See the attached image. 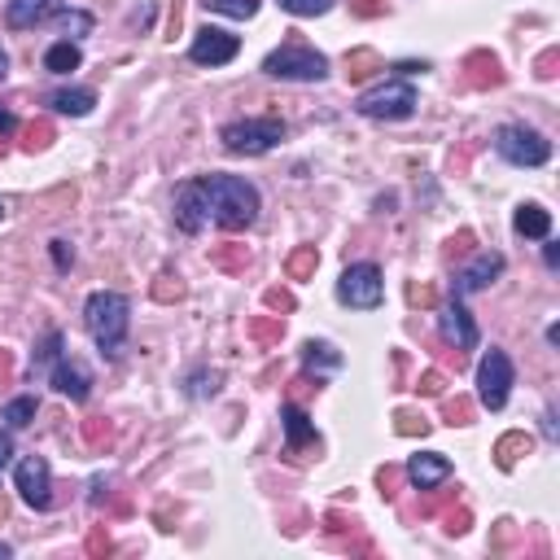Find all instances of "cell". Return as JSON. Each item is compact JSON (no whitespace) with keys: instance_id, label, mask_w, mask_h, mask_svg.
I'll return each instance as SVG.
<instances>
[{"instance_id":"cell-1","label":"cell","mask_w":560,"mask_h":560,"mask_svg":"<svg viewBox=\"0 0 560 560\" xmlns=\"http://www.w3.org/2000/svg\"><path fill=\"white\" fill-rule=\"evenodd\" d=\"M83 324H88V337L96 341V350L105 359H118L122 354V341H127V328H131V298L118 293V289H96L88 293L83 302Z\"/></svg>"},{"instance_id":"cell-2","label":"cell","mask_w":560,"mask_h":560,"mask_svg":"<svg viewBox=\"0 0 560 560\" xmlns=\"http://www.w3.org/2000/svg\"><path fill=\"white\" fill-rule=\"evenodd\" d=\"M201 184H206V201H210V223H219L228 232H241L258 219L262 197L249 179H241V175H201Z\"/></svg>"},{"instance_id":"cell-3","label":"cell","mask_w":560,"mask_h":560,"mask_svg":"<svg viewBox=\"0 0 560 560\" xmlns=\"http://www.w3.org/2000/svg\"><path fill=\"white\" fill-rule=\"evenodd\" d=\"M262 74L289 79V83H319V79H328V57L306 44H280L262 57Z\"/></svg>"},{"instance_id":"cell-4","label":"cell","mask_w":560,"mask_h":560,"mask_svg":"<svg viewBox=\"0 0 560 560\" xmlns=\"http://www.w3.org/2000/svg\"><path fill=\"white\" fill-rule=\"evenodd\" d=\"M354 109L372 122H398V118H411L416 114V88L407 79H385L368 92H359Z\"/></svg>"},{"instance_id":"cell-5","label":"cell","mask_w":560,"mask_h":560,"mask_svg":"<svg viewBox=\"0 0 560 560\" xmlns=\"http://www.w3.org/2000/svg\"><path fill=\"white\" fill-rule=\"evenodd\" d=\"M280 140H284V122L280 118H236V122L219 127V144L228 153H245V158H258V153L276 149Z\"/></svg>"},{"instance_id":"cell-6","label":"cell","mask_w":560,"mask_h":560,"mask_svg":"<svg viewBox=\"0 0 560 560\" xmlns=\"http://www.w3.org/2000/svg\"><path fill=\"white\" fill-rule=\"evenodd\" d=\"M494 153L508 166H542L551 158V140L525 122H503L494 127Z\"/></svg>"},{"instance_id":"cell-7","label":"cell","mask_w":560,"mask_h":560,"mask_svg":"<svg viewBox=\"0 0 560 560\" xmlns=\"http://www.w3.org/2000/svg\"><path fill=\"white\" fill-rule=\"evenodd\" d=\"M337 302L350 311H376L385 302V280L376 262H350L337 280Z\"/></svg>"},{"instance_id":"cell-8","label":"cell","mask_w":560,"mask_h":560,"mask_svg":"<svg viewBox=\"0 0 560 560\" xmlns=\"http://www.w3.org/2000/svg\"><path fill=\"white\" fill-rule=\"evenodd\" d=\"M512 381H516V372H512L508 350L490 346L481 354V363H477V402L486 411H503L508 407V394H512Z\"/></svg>"},{"instance_id":"cell-9","label":"cell","mask_w":560,"mask_h":560,"mask_svg":"<svg viewBox=\"0 0 560 560\" xmlns=\"http://www.w3.org/2000/svg\"><path fill=\"white\" fill-rule=\"evenodd\" d=\"M13 486H18V494H22L26 508L44 512V508L52 503V472H48V459H44V455H26V459H18V468H13Z\"/></svg>"},{"instance_id":"cell-10","label":"cell","mask_w":560,"mask_h":560,"mask_svg":"<svg viewBox=\"0 0 560 560\" xmlns=\"http://www.w3.org/2000/svg\"><path fill=\"white\" fill-rule=\"evenodd\" d=\"M241 52V39L232 31H219V26H201L188 44V61L192 66H228L232 57Z\"/></svg>"},{"instance_id":"cell-11","label":"cell","mask_w":560,"mask_h":560,"mask_svg":"<svg viewBox=\"0 0 560 560\" xmlns=\"http://www.w3.org/2000/svg\"><path fill=\"white\" fill-rule=\"evenodd\" d=\"M210 223V201H206V184L201 179H184L175 188V228L197 236Z\"/></svg>"},{"instance_id":"cell-12","label":"cell","mask_w":560,"mask_h":560,"mask_svg":"<svg viewBox=\"0 0 560 560\" xmlns=\"http://www.w3.org/2000/svg\"><path fill=\"white\" fill-rule=\"evenodd\" d=\"M48 381H52V389H57V394H66L70 402H83V398L92 394V372H88V363H83V359H74L70 350H61V354L52 359Z\"/></svg>"},{"instance_id":"cell-13","label":"cell","mask_w":560,"mask_h":560,"mask_svg":"<svg viewBox=\"0 0 560 560\" xmlns=\"http://www.w3.org/2000/svg\"><path fill=\"white\" fill-rule=\"evenodd\" d=\"M503 271V254L499 249H486V254H477L455 280H451V293L455 298H468V293H477V289H486V284H494V276Z\"/></svg>"},{"instance_id":"cell-14","label":"cell","mask_w":560,"mask_h":560,"mask_svg":"<svg viewBox=\"0 0 560 560\" xmlns=\"http://www.w3.org/2000/svg\"><path fill=\"white\" fill-rule=\"evenodd\" d=\"M442 337L455 346V350H477V324H472V315L464 311V298H455L451 293V302L442 306Z\"/></svg>"},{"instance_id":"cell-15","label":"cell","mask_w":560,"mask_h":560,"mask_svg":"<svg viewBox=\"0 0 560 560\" xmlns=\"http://www.w3.org/2000/svg\"><path fill=\"white\" fill-rule=\"evenodd\" d=\"M446 477H451V459L438 455V451H420V455L407 459V481L416 490H438Z\"/></svg>"},{"instance_id":"cell-16","label":"cell","mask_w":560,"mask_h":560,"mask_svg":"<svg viewBox=\"0 0 560 560\" xmlns=\"http://www.w3.org/2000/svg\"><path fill=\"white\" fill-rule=\"evenodd\" d=\"M52 13H61V0H9V4H4L9 31H31V26L48 22Z\"/></svg>"},{"instance_id":"cell-17","label":"cell","mask_w":560,"mask_h":560,"mask_svg":"<svg viewBox=\"0 0 560 560\" xmlns=\"http://www.w3.org/2000/svg\"><path fill=\"white\" fill-rule=\"evenodd\" d=\"M280 429H284V446H289V455L315 446V424H311V416H306L298 402H284V407H280Z\"/></svg>"},{"instance_id":"cell-18","label":"cell","mask_w":560,"mask_h":560,"mask_svg":"<svg viewBox=\"0 0 560 560\" xmlns=\"http://www.w3.org/2000/svg\"><path fill=\"white\" fill-rule=\"evenodd\" d=\"M512 228H516V236L542 241V236H551V210H542V206L525 201V206H516V214H512Z\"/></svg>"},{"instance_id":"cell-19","label":"cell","mask_w":560,"mask_h":560,"mask_svg":"<svg viewBox=\"0 0 560 560\" xmlns=\"http://www.w3.org/2000/svg\"><path fill=\"white\" fill-rule=\"evenodd\" d=\"M48 105H52L57 114L83 118V114H92V105H96V92H92V88H57V92H48Z\"/></svg>"},{"instance_id":"cell-20","label":"cell","mask_w":560,"mask_h":560,"mask_svg":"<svg viewBox=\"0 0 560 560\" xmlns=\"http://www.w3.org/2000/svg\"><path fill=\"white\" fill-rule=\"evenodd\" d=\"M79 66H83V52H79L74 39H57V44H48V52H44V70H52V74H70V70H79Z\"/></svg>"},{"instance_id":"cell-21","label":"cell","mask_w":560,"mask_h":560,"mask_svg":"<svg viewBox=\"0 0 560 560\" xmlns=\"http://www.w3.org/2000/svg\"><path fill=\"white\" fill-rule=\"evenodd\" d=\"M35 411H39L35 394H18V398H9V402L0 407V420H4L9 429H26V424L35 420Z\"/></svg>"},{"instance_id":"cell-22","label":"cell","mask_w":560,"mask_h":560,"mask_svg":"<svg viewBox=\"0 0 560 560\" xmlns=\"http://www.w3.org/2000/svg\"><path fill=\"white\" fill-rule=\"evenodd\" d=\"M302 363L306 368H319V372H337L341 368V350H332L328 341H306L302 346Z\"/></svg>"},{"instance_id":"cell-23","label":"cell","mask_w":560,"mask_h":560,"mask_svg":"<svg viewBox=\"0 0 560 560\" xmlns=\"http://www.w3.org/2000/svg\"><path fill=\"white\" fill-rule=\"evenodd\" d=\"M210 13H223V18H236V22H249L258 13V0H201Z\"/></svg>"},{"instance_id":"cell-24","label":"cell","mask_w":560,"mask_h":560,"mask_svg":"<svg viewBox=\"0 0 560 560\" xmlns=\"http://www.w3.org/2000/svg\"><path fill=\"white\" fill-rule=\"evenodd\" d=\"M219 372H206V368H197L192 376H188V398H214L219 394Z\"/></svg>"},{"instance_id":"cell-25","label":"cell","mask_w":560,"mask_h":560,"mask_svg":"<svg viewBox=\"0 0 560 560\" xmlns=\"http://www.w3.org/2000/svg\"><path fill=\"white\" fill-rule=\"evenodd\" d=\"M61 346H66V341H61V332L52 328V332L44 337V346L35 350V359H31V372H44V368H52V359L61 354Z\"/></svg>"},{"instance_id":"cell-26","label":"cell","mask_w":560,"mask_h":560,"mask_svg":"<svg viewBox=\"0 0 560 560\" xmlns=\"http://www.w3.org/2000/svg\"><path fill=\"white\" fill-rule=\"evenodd\" d=\"M284 13H293V18H315V13H328L332 9V0H276Z\"/></svg>"},{"instance_id":"cell-27","label":"cell","mask_w":560,"mask_h":560,"mask_svg":"<svg viewBox=\"0 0 560 560\" xmlns=\"http://www.w3.org/2000/svg\"><path fill=\"white\" fill-rule=\"evenodd\" d=\"M61 26H66V31L79 39V35H88V31H92V18H88V13H79V9H70V13L61 9Z\"/></svg>"},{"instance_id":"cell-28","label":"cell","mask_w":560,"mask_h":560,"mask_svg":"<svg viewBox=\"0 0 560 560\" xmlns=\"http://www.w3.org/2000/svg\"><path fill=\"white\" fill-rule=\"evenodd\" d=\"M48 254H52L57 271H70V262H74V249H70V241H48Z\"/></svg>"},{"instance_id":"cell-29","label":"cell","mask_w":560,"mask_h":560,"mask_svg":"<svg viewBox=\"0 0 560 560\" xmlns=\"http://www.w3.org/2000/svg\"><path fill=\"white\" fill-rule=\"evenodd\" d=\"M542 262H547V267H551V271H556V267H560V245H556V241H551V236H542Z\"/></svg>"},{"instance_id":"cell-30","label":"cell","mask_w":560,"mask_h":560,"mask_svg":"<svg viewBox=\"0 0 560 560\" xmlns=\"http://www.w3.org/2000/svg\"><path fill=\"white\" fill-rule=\"evenodd\" d=\"M542 438H547V442H556V438H560V433H556V411H551V407L542 411Z\"/></svg>"},{"instance_id":"cell-31","label":"cell","mask_w":560,"mask_h":560,"mask_svg":"<svg viewBox=\"0 0 560 560\" xmlns=\"http://www.w3.org/2000/svg\"><path fill=\"white\" fill-rule=\"evenodd\" d=\"M9 459H13V438H9V433H0V472L9 468Z\"/></svg>"},{"instance_id":"cell-32","label":"cell","mask_w":560,"mask_h":560,"mask_svg":"<svg viewBox=\"0 0 560 560\" xmlns=\"http://www.w3.org/2000/svg\"><path fill=\"white\" fill-rule=\"evenodd\" d=\"M13 127H18V118L9 109H0V131H13Z\"/></svg>"},{"instance_id":"cell-33","label":"cell","mask_w":560,"mask_h":560,"mask_svg":"<svg viewBox=\"0 0 560 560\" xmlns=\"http://www.w3.org/2000/svg\"><path fill=\"white\" fill-rule=\"evenodd\" d=\"M9 74V57H4V48H0V79Z\"/></svg>"},{"instance_id":"cell-34","label":"cell","mask_w":560,"mask_h":560,"mask_svg":"<svg viewBox=\"0 0 560 560\" xmlns=\"http://www.w3.org/2000/svg\"><path fill=\"white\" fill-rule=\"evenodd\" d=\"M9 556H13V547H9V542H0V560H9Z\"/></svg>"},{"instance_id":"cell-35","label":"cell","mask_w":560,"mask_h":560,"mask_svg":"<svg viewBox=\"0 0 560 560\" xmlns=\"http://www.w3.org/2000/svg\"><path fill=\"white\" fill-rule=\"evenodd\" d=\"M0 219H4V206H0Z\"/></svg>"}]
</instances>
